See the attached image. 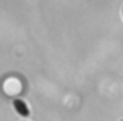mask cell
Returning a JSON list of instances; mask_svg holds the SVG:
<instances>
[{"mask_svg":"<svg viewBox=\"0 0 123 121\" xmlns=\"http://www.w3.org/2000/svg\"><path fill=\"white\" fill-rule=\"evenodd\" d=\"M2 91L8 98H18L25 93V80L21 75H8L2 82Z\"/></svg>","mask_w":123,"mask_h":121,"instance_id":"cell-1","label":"cell"},{"mask_svg":"<svg viewBox=\"0 0 123 121\" xmlns=\"http://www.w3.org/2000/svg\"><path fill=\"white\" fill-rule=\"evenodd\" d=\"M122 14H123V8H122Z\"/></svg>","mask_w":123,"mask_h":121,"instance_id":"cell-2","label":"cell"}]
</instances>
